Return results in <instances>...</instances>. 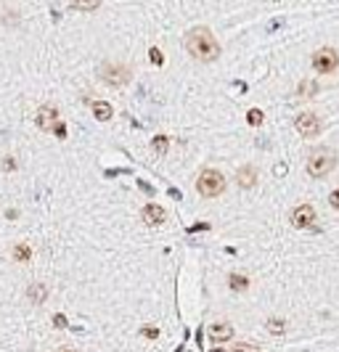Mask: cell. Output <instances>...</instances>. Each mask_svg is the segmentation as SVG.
<instances>
[{
  "label": "cell",
  "instance_id": "277c9868",
  "mask_svg": "<svg viewBox=\"0 0 339 352\" xmlns=\"http://www.w3.org/2000/svg\"><path fill=\"white\" fill-rule=\"evenodd\" d=\"M101 77L109 82V85L119 88L130 80V69L122 66V64H114V61H106V64H101Z\"/></svg>",
  "mask_w": 339,
  "mask_h": 352
},
{
  "label": "cell",
  "instance_id": "44dd1931",
  "mask_svg": "<svg viewBox=\"0 0 339 352\" xmlns=\"http://www.w3.org/2000/svg\"><path fill=\"white\" fill-rule=\"evenodd\" d=\"M233 352H260V347H254V344L241 342V344H236V347H233Z\"/></svg>",
  "mask_w": 339,
  "mask_h": 352
},
{
  "label": "cell",
  "instance_id": "5b68a950",
  "mask_svg": "<svg viewBox=\"0 0 339 352\" xmlns=\"http://www.w3.org/2000/svg\"><path fill=\"white\" fill-rule=\"evenodd\" d=\"M337 66H339V56H337V50H331V48H321L313 56V69H315V72H321V74L334 72Z\"/></svg>",
  "mask_w": 339,
  "mask_h": 352
},
{
  "label": "cell",
  "instance_id": "484cf974",
  "mask_svg": "<svg viewBox=\"0 0 339 352\" xmlns=\"http://www.w3.org/2000/svg\"><path fill=\"white\" fill-rule=\"evenodd\" d=\"M3 170H16V162L8 156V159H3Z\"/></svg>",
  "mask_w": 339,
  "mask_h": 352
},
{
  "label": "cell",
  "instance_id": "7a4b0ae2",
  "mask_svg": "<svg viewBox=\"0 0 339 352\" xmlns=\"http://www.w3.org/2000/svg\"><path fill=\"white\" fill-rule=\"evenodd\" d=\"M223 188H226V178H223L220 170H212V167H207V170L199 172V178H196V191H199V194H202L204 199L220 196Z\"/></svg>",
  "mask_w": 339,
  "mask_h": 352
},
{
  "label": "cell",
  "instance_id": "5bb4252c",
  "mask_svg": "<svg viewBox=\"0 0 339 352\" xmlns=\"http://www.w3.org/2000/svg\"><path fill=\"white\" fill-rule=\"evenodd\" d=\"M228 286L233 289V292H246V289H249V278L233 273V275H228Z\"/></svg>",
  "mask_w": 339,
  "mask_h": 352
},
{
  "label": "cell",
  "instance_id": "8992f818",
  "mask_svg": "<svg viewBox=\"0 0 339 352\" xmlns=\"http://www.w3.org/2000/svg\"><path fill=\"white\" fill-rule=\"evenodd\" d=\"M315 223H318V215H315V209H313L310 204H302V206H297V209L291 212V225H294V228L313 231Z\"/></svg>",
  "mask_w": 339,
  "mask_h": 352
},
{
  "label": "cell",
  "instance_id": "9a60e30c",
  "mask_svg": "<svg viewBox=\"0 0 339 352\" xmlns=\"http://www.w3.org/2000/svg\"><path fill=\"white\" fill-rule=\"evenodd\" d=\"M101 5V0H72V8L77 11H96Z\"/></svg>",
  "mask_w": 339,
  "mask_h": 352
},
{
  "label": "cell",
  "instance_id": "7402d4cb",
  "mask_svg": "<svg viewBox=\"0 0 339 352\" xmlns=\"http://www.w3.org/2000/svg\"><path fill=\"white\" fill-rule=\"evenodd\" d=\"M149 56H151V64L154 66H162V61H165V58H162V53H159V48H151Z\"/></svg>",
  "mask_w": 339,
  "mask_h": 352
},
{
  "label": "cell",
  "instance_id": "8fae6325",
  "mask_svg": "<svg viewBox=\"0 0 339 352\" xmlns=\"http://www.w3.org/2000/svg\"><path fill=\"white\" fill-rule=\"evenodd\" d=\"M236 180H238V186H241V188H252L254 183H257V170H254L252 164H244L241 170L236 172Z\"/></svg>",
  "mask_w": 339,
  "mask_h": 352
},
{
  "label": "cell",
  "instance_id": "cb8c5ba5",
  "mask_svg": "<svg viewBox=\"0 0 339 352\" xmlns=\"http://www.w3.org/2000/svg\"><path fill=\"white\" fill-rule=\"evenodd\" d=\"M53 133H56L58 138H66V125H61V122H56V127H53Z\"/></svg>",
  "mask_w": 339,
  "mask_h": 352
},
{
  "label": "cell",
  "instance_id": "4316f807",
  "mask_svg": "<svg viewBox=\"0 0 339 352\" xmlns=\"http://www.w3.org/2000/svg\"><path fill=\"white\" fill-rule=\"evenodd\" d=\"M53 323H56L58 328H64V326H66V318H64V315H56V318H53Z\"/></svg>",
  "mask_w": 339,
  "mask_h": 352
},
{
  "label": "cell",
  "instance_id": "ffe728a7",
  "mask_svg": "<svg viewBox=\"0 0 339 352\" xmlns=\"http://www.w3.org/2000/svg\"><path fill=\"white\" fill-rule=\"evenodd\" d=\"M318 93V85H315V82H302V85H299V96H315Z\"/></svg>",
  "mask_w": 339,
  "mask_h": 352
},
{
  "label": "cell",
  "instance_id": "3957f363",
  "mask_svg": "<svg viewBox=\"0 0 339 352\" xmlns=\"http://www.w3.org/2000/svg\"><path fill=\"white\" fill-rule=\"evenodd\" d=\"M337 164V154L331 149H315L310 156H307V172L313 178H326V175L334 170Z\"/></svg>",
  "mask_w": 339,
  "mask_h": 352
},
{
  "label": "cell",
  "instance_id": "ac0fdd59",
  "mask_svg": "<svg viewBox=\"0 0 339 352\" xmlns=\"http://www.w3.org/2000/svg\"><path fill=\"white\" fill-rule=\"evenodd\" d=\"M268 331H271V334H283V331H286V326H283V320L271 318V320H268Z\"/></svg>",
  "mask_w": 339,
  "mask_h": 352
},
{
  "label": "cell",
  "instance_id": "d6986e66",
  "mask_svg": "<svg viewBox=\"0 0 339 352\" xmlns=\"http://www.w3.org/2000/svg\"><path fill=\"white\" fill-rule=\"evenodd\" d=\"M167 146H170V143H167L165 135H157V138H154V151H157V154H165Z\"/></svg>",
  "mask_w": 339,
  "mask_h": 352
},
{
  "label": "cell",
  "instance_id": "9c48e42d",
  "mask_svg": "<svg viewBox=\"0 0 339 352\" xmlns=\"http://www.w3.org/2000/svg\"><path fill=\"white\" fill-rule=\"evenodd\" d=\"M141 220L146 225H162L167 220V209L159 206V204H146L143 212H141Z\"/></svg>",
  "mask_w": 339,
  "mask_h": 352
},
{
  "label": "cell",
  "instance_id": "603a6c76",
  "mask_svg": "<svg viewBox=\"0 0 339 352\" xmlns=\"http://www.w3.org/2000/svg\"><path fill=\"white\" fill-rule=\"evenodd\" d=\"M141 334H143V336H149V339H157V336H159V328H154V326L149 328V326H146Z\"/></svg>",
  "mask_w": 339,
  "mask_h": 352
},
{
  "label": "cell",
  "instance_id": "e0dca14e",
  "mask_svg": "<svg viewBox=\"0 0 339 352\" xmlns=\"http://www.w3.org/2000/svg\"><path fill=\"white\" fill-rule=\"evenodd\" d=\"M246 122H249L252 127L263 125V111H260V109H249V111H246Z\"/></svg>",
  "mask_w": 339,
  "mask_h": 352
},
{
  "label": "cell",
  "instance_id": "d4e9b609",
  "mask_svg": "<svg viewBox=\"0 0 339 352\" xmlns=\"http://www.w3.org/2000/svg\"><path fill=\"white\" fill-rule=\"evenodd\" d=\"M329 201H331V206H337V209H339V191H331Z\"/></svg>",
  "mask_w": 339,
  "mask_h": 352
},
{
  "label": "cell",
  "instance_id": "4fadbf2b",
  "mask_svg": "<svg viewBox=\"0 0 339 352\" xmlns=\"http://www.w3.org/2000/svg\"><path fill=\"white\" fill-rule=\"evenodd\" d=\"M93 114H96L98 122H109L114 111H112V106L106 101H93Z\"/></svg>",
  "mask_w": 339,
  "mask_h": 352
},
{
  "label": "cell",
  "instance_id": "7c38bea8",
  "mask_svg": "<svg viewBox=\"0 0 339 352\" xmlns=\"http://www.w3.org/2000/svg\"><path fill=\"white\" fill-rule=\"evenodd\" d=\"M27 300H29V302H35V304L45 302V300H48V289H45L43 284H32V286L27 289Z\"/></svg>",
  "mask_w": 339,
  "mask_h": 352
},
{
  "label": "cell",
  "instance_id": "f546056e",
  "mask_svg": "<svg viewBox=\"0 0 339 352\" xmlns=\"http://www.w3.org/2000/svg\"><path fill=\"white\" fill-rule=\"evenodd\" d=\"M212 352H226V350H212Z\"/></svg>",
  "mask_w": 339,
  "mask_h": 352
},
{
  "label": "cell",
  "instance_id": "52a82bcc",
  "mask_svg": "<svg viewBox=\"0 0 339 352\" xmlns=\"http://www.w3.org/2000/svg\"><path fill=\"white\" fill-rule=\"evenodd\" d=\"M297 133L305 135V138L318 135V133H321V119L315 117L313 111H302V114L297 117Z\"/></svg>",
  "mask_w": 339,
  "mask_h": 352
},
{
  "label": "cell",
  "instance_id": "30bf717a",
  "mask_svg": "<svg viewBox=\"0 0 339 352\" xmlns=\"http://www.w3.org/2000/svg\"><path fill=\"white\" fill-rule=\"evenodd\" d=\"M207 334H210L212 342H228L230 336H233V326L226 323V320H223V323H212L207 328Z\"/></svg>",
  "mask_w": 339,
  "mask_h": 352
},
{
  "label": "cell",
  "instance_id": "83f0119b",
  "mask_svg": "<svg viewBox=\"0 0 339 352\" xmlns=\"http://www.w3.org/2000/svg\"><path fill=\"white\" fill-rule=\"evenodd\" d=\"M207 228H210L207 223H196V225H191V231H207Z\"/></svg>",
  "mask_w": 339,
  "mask_h": 352
},
{
  "label": "cell",
  "instance_id": "ba28073f",
  "mask_svg": "<svg viewBox=\"0 0 339 352\" xmlns=\"http://www.w3.org/2000/svg\"><path fill=\"white\" fill-rule=\"evenodd\" d=\"M35 122H37V127H40V130L48 133V130H53V127H56V122H58V109H56V106H51V103L40 106Z\"/></svg>",
  "mask_w": 339,
  "mask_h": 352
},
{
  "label": "cell",
  "instance_id": "6da1fadb",
  "mask_svg": "<svg viewBox=\"0 0 339 352\" xmlns=\"http://www.w3.org/2000/svg\"><path fill=\"white\" fill-rule=\"evenodd\" d=\"M186 50L199 61H215L220 56V45L215 40V35L204 27H196L186 32Z\"/></svg>",
  "mask_w": 339,
  "mask_h": 352
},
{
  "label": "cell",
  "instance_id": "2e32d148",
  "mask_svg": "<svg viewBox=\"0 0 339 352\" xmlns=\"http://www.w3.org/2000/svg\"><path fill=\"white\" fill-rule=\"evenodd\" d=\"M13 259H16V262H27V259H32V249H29L27 244H19V247L13 249Z\"/></svg>",
  "mask_w": 339,
  "mask_h": 352
},
{
  "label": "cell",
  "instance_id": "f1b7e54d",
  "mask_svg": "<svg viewBox=\"0 0 339 352\" xmlns=\"http://www.w3.org/2000/svg\"><path fill=\"white\" fill-rule=\"evenodd\" d=\"M58 352H74V350H58Z\"/></svg>",
  "mask_w": 339,
  "mask_h": 352
}]
</instances>
